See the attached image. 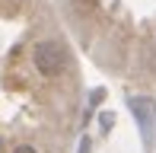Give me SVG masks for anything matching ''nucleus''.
<instances>
[{
  "instance_id": "obj_1",
  "label": "nucleus",
  "mask_w": 156,
  "mask_h": 153,
  "mask_svg": "<svg viewBox=\"0 0 156 153\" xmlns=\"http://www.w3.org/2000/svg\"><path fill=\"white\" fill-rule=\"evenodd\" d=\"M67 48L61 45V41H54V38H45V41H38L35 45V51H32V64H35V70H38L41 76H61L64 70H67Z\"/></svg>"
},
{
  "instance_id": "obj_2",
  "label": "nucleus",
  "mask_w": 156,
  "mask_h": 153,
  "mask_svg": "<svg viewBox=\"0 0 156 153\" xmlns=\"http://www.w3.org/2000/svg\"><path fill=\"white\" fill-rule=\"evenodd\" d=\"M127 109L134 112L137 128H140V137H144V144L150 147L153 137H156V102L147 99V96H131V99H127Z\"/></svg>"
},
{
  "instance_id": "obj_3",
  "label": "nucleus",
  "mask_w": 156,
  "mask_h": 153,
  "mask_svg": "<svg viewBox=\"0 0 156 153\" xmlns=\"http://www.w3.org/2000/svg\"><path fill=\"white\" fill-rule=\"evenodd\" d=\"M13 153H38V150H35V147H29V144H19V147L13 150Z\"/></svg>"
},
{
  "instance_id": "obj_4",
  "label": "nucleus",
  "mask_w": 156,
  "mask_h": 153,
  "mask_svg": "<svg viewBox=\"0 0 156 153\" xmlns=\"http://www.w3.org/2000/svg\"><path fill=\"white\" fill-rule=\"evenodd\" d=\"M153 51H156V48H153Z\"/></svg>"
}]
</instances>
